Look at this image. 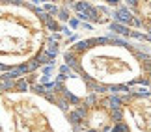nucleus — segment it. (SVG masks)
<instances>
[{"label": "nucleus", "instance_id": "obj_4", "mask_svg": "<svg viewBox=\"0 0 151 132\" xmlns=\"http://www.w3.org/2000/svg\"><path fill=\"white\" fill-rule=\"evenodd\" d=\"M125 119L131 132H151V95L136 97L127 102Z\"/></svg>", "mask_w": 151, "mask_h": 132}, {"label": "nucleus", "instance_id": "obj_1", "mask_svg": "<svg viewBox=\"0 0 151 132\" xmlns=\"http://www.w3.org/2000/svg\"><path fill=\"white\" fill-rule=\"evenodd\" d=\"M2 132H71V125L43 97L28 91H4Z\"/></svg>", "mask_w": 151, "mask_h": 132}, {"label": "nucleus", "instance_id": "obj_2", "mask_svg": "<svg viewBox=\"0 0 151 132\" xmlns=\"http://www.w3.org/2000/svg\"><path fill=\"white\" fill-rule=\"evenodd\" d=\"M43 24L37 13L22 4H2V64L22 65L43 45Z\"/></svg>", "mask_w": 151, "mask_h": 132}, {"label": "nucleus", "instance_id": "obj_3", "mask_svg": "<svg viewBox=\"0 0 151 132\" xmlns=\"http://www.w3.org/2000/svg\"><path fill=\"white\" fill-rule=\"evenodd\" d=\"M78 64L84 74L101 84L116 86L142 80V64L136 54L123 45H114L110 41L86 47L78 56Z\"/></svg>", "mask_w": 151, "mask_h": 132}]
</instances>
